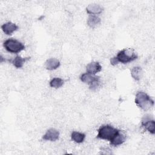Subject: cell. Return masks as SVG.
I'll return each instance as SVG.
<instances>
[{"label": "cell", "instance_id": "16", "mask_svg": "<svg viewBox=\"0 0 155 155\" xmlns=\"http://www.w3.org/2000/svg\"><path fill=\"white\" fill-rule=\"evenodd\" d=\"M71 138L73 141L80 143L84 142L85 138V134L78 131H73L71 134Z\"/></svg>", "mask_w": 155, "mask_h": 155}, {"label": "cell", "instance_id": "13", "mask_svg": "<svg viewBox=\"0 0 155 155\" xmlns=\"http://www.w3.org/2000/svg\"><path fill=\"white\" fill-rule=\"evenodd\" d=\"M30 59V58H22L20 56H16L12 61V64L17 68H20L22 67L24 64L28 60Z\"/></svg>", "mask_w": 155, "mask_h": 155}, {"label": "cell", "instance_id": "14", "mask_svg": "<svg viewBox=\"0 0 155 155\" xmlns=\"http://www.w3.org/2000/svg\"><path fill=\"white\" fill-rule=\"evenodd\" d=\"M101 20L97 15H89L87 19V24L91 28H94L100 24Z\"/></svg>", "mask_w": 155, "mask_h": 155}, {"label": "cell", "instance_id": "3", "mask_svg": "<svg viewBox=\"0 0 155 155\" xmlns=\"http://www.w3.org/2000/svg\"><path fill=\"white\" fill-rule=\"evenodd\" d=\"M114 58L117 64L119 62L122 64H128L137 59L138 56L133 49L125 48L119 51Z\"/></svg>", "mask_w": 155, "mask_h": 155}, {"label": "cell", "instance_id": "4", "mask_svg": "<svg viewBox=\"0 0 155 155\" xmlns=\"http://www.w3.org/2000/svg\"><path fill=\"white\" fill-rule=\"evenodd\" d=\"M3 45L7 51L15 54L19 53L25 48V45L21 42L13 38H10L5 40Z\"/></svg>", "mask_w": 155, "mask_h": 155}, {"label": "cell", "instance_id": "5", "mask_svg": "<svg viewBox=\"0 0 155 155\" xmlns=\"http://www.w3.org/2000/svg\"><path fill=\"white\" fill-rule=\"evenodd\" d=\"M80 79L82 82L88 84L91 90H96L99 85V77L87 72L81 75Z\"/></svg>", "mask_w": 155, "mask_h": 155}, {"label": "cell", "instance_id": "2", "mask_svg": "<svg viewBox=\"0 0 155 155\" xmlns=\"http://www.w3.org/2000/svg\"><path fill=\"white\" fill-rule=\"evenodd\" d=\"M119 131L110 125H104L98 129L96 137L110 142Z\"/></svg>", "mask_w": 155, "mask_h": 155}, {"label": "cell", "instance_id": "7", "mask_svg": "<svg viewBox=\"0 0 155 155\" xmlns=\"http://www.w3.org/2000/svg\"><path fill=\"white\" fill-rule=\"evenodd\" d=\"M59 137V132L58 130L51 128L48 129L44 135L42 136V139L45 140H49L54 142L57 140Z\"/></svg>", "mask_w": 155, "mask_h": 155}, {"label": "cell", "instance_id": "9", "mask_svg": "<svg viewBox=\"0 0 155 155\" xmlns=\"http://www.w3.org/2000/svg\"><path fill=\"white\" fill-rule=\"evenodd\" d=\"M103 7L100 5L96 4H89L86 8V11L87 13L90 15H96L101 14L103 12Z\"/></svg>", "mask_w": 155, "mask_h": 155}, {"label": "cell", "instance_id": "11", "mask_svg": "<svg viewBox=\"0 0 155 155\" xmlns=\"http://www.w3.org/2000/svg\"><path fill=\"white\" fill-rule=\"evenodd\" d=\"M127 136L125 134L122 133L120 131L115 136V137L110 142V145L113 147L119 146L122 144L126 140Z\"/></svg>", "mask_w": 155, "mask_h": 155}, {"label": "cell", "instance_id": "1", "mask_svg": "<svg viewBox=\"0 0 155 155\" xmlns=\"http://www.w3.org/2000/svg\"><path fill=\"white\" fill-rule=\"evenodd\" d=\"M134 102L136 104L144 111L151 108L154 105V100L146 93L139 91L136 93Z\"/></svg>", "mask_w": 155, "mask_h": 155}, {"label": "cell", "instance_id": "6", "mask_svg": "<svg viewBox=\"0 0 155 155\" xmlns=\"http://www.w3.org/2000/svg\"><path fill=\"white\" fill-rule=\"evenodd\" d=\"M142 127L150 133L154 134L155 133V122L153 119L150 116H145L141 122Z\"/></svg>", "mask_w": 155, "mask_h": 155}, {"label": "cell", "instance_id": "12", "mask_svg": "<svg viewBox=\"0 0 155 155\" xmlns=\"http://www.w3.org/2000/svg\"><path fill=\"white\" fill-rule=\"evenodd\" d=\"M61 64L59 61L56 58H50L45 62V68L48 70H54L57 69Z\"/></svg>", "mask_w": 155, "mask_h": 155}, {"label": "cell", "instance_id": "8", "mask_svg": "<svg viewBox=\"0 0 155 155\" xmlns=\"http://www.w3.org/2000/svg\"><path fill=\"white\" fill-rule=\"evenodd\" d=\"M86 70L87 73L95 75L102 70V66L98 62H91L87 65Z\"/></svg>", "mask_w": 155, "mask_h": 155}, {"label": "cell", "instance_id": "15", "mask_svg": "<svg viewBox=\"0 0 155 155\" xmlns=\"http://www.w3.org/2000/svg\"><path fill=\"white\" fill-rule=\"evenodd\" d=\"M142 74L143 71L140 67H134L131 70V75L132 78L136 81H139L142 78Z\"/></svg>", "mask_w": 155, "mask_h": 155}, {"label": "cell", "instance_id": "10", "mask_svg": "<svg viewBox=\"0 0 155 155\" xmlns=\"http://www.w3.org/2000/svg\"><path fill=\"white\" fill-rule=\"evenodd\" d=\"M3 32L7 35H11L18 29V26L12 22H8L1 26Z\"/></svg>", "mask_w": 155, "mask_h": 155}, {"label": "cell", "instance_id": "17", "mask_svg": "<svg viewBox=\"0 0 155 155\" xmlns=\"http://www.w3.org/2000/svg\"><path fill=\"white\" fill-rule=\"evenodd\" d=\"M64 84V81L60 78H54L50 81V86L52 88H59Z\"/></svg>", "mask_w": 155, "mask_h": 155}]
</instances>
